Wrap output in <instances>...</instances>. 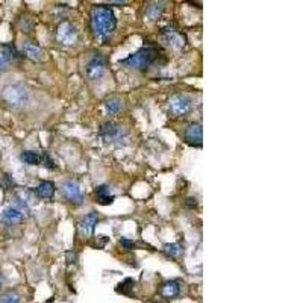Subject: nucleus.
I'll return each instance as SVG.
<instances>
[{
    "mask_svg": "<svg viewBox=\"0 0 303 303\" xmlns=\"http://www.w3.org/2000/svg\"><path fill=\"white\" fill-rule=\"evenodd\" d=\"M117 28V18L111 8L99 5L91 11V31L94 38L99 41H106L114 34Z\"/></svg>",
    "mask_w": 303,
    "mask_h": 303,
    "instance_id": "f257e3e1",
    "label": "nucleus"
},
{
    "mask_svg": "<svg viewBox=\"0 0 303 303\" xmlns=\"http://www.w3.org/2000/svg\"><path fill=\"white\" fill-rule=\"evenodd\" d=\"M159 52L155 47H143L139 50H136L135 53L129 55L128 58L120 61V66L131 68V70H136V71H144L150 67L156 58H158Z\"/></svg>",
    "mask_w": 303,
    "mask_h": 303,
    "instance_id": "f03ea898",
    "label": "nucleus"
},
{
    "mask_svg": "<svg viewBox=\"0 0 303 303\" xmlns=\"http://www.w3.org/2000/svg\"><path fill=\"white\" fill-rule=\"evenodd\" d=\"M2 99L12 109H23L29 105L31 94L22 84H11L2 90Z\"/></svg>",
    "mask_w": 303,
    "mask_h": 303,
    "instance_id": "7ed1b4c3",
    "label": "nucleus"
},
{
    "mask_svg": "<svg viewBox=\"0 0 303 303\" xmlns=\"http://www.w3.org/2000/svg\"><path fill=\"white\" fill-rule=\"evenodd\" d=\"M194 108L191 97L187 94H174L169 100V114L171 117H185Z\"/></svg>",
    "mask_w": 303,
    "mask_h": 303,
    "instance_id": "20e7f679",
    "label": "nucleus"
},
{
    "mask_svg": "<svg viewBox=\"0 0 303 303\" xmlns=\"http://www.w3.org/2000/svg\"><path fill=\"white\" fill-rule=\"evenodd\" d=\"M100 136L109 144H122L126 138L128 132L123 126L115 122H106L100 128Z\"/></svg>",
    "mask_w": 303,
    "mask_h": 303,
    "instance_id": "39448f33",
    "label": "nucleus"
},
{
    "mask_svg": "<svg viewBox=\"0 0 303 303\" xmlns=\"http://www.w3.org/2000/svg\"><path fill=\"white\" fill-rule=\"evenodd\" d=\"M106 71V61L100 53H96L85 66V74L90 80H99Z\"/></svg>",
    "mask_w": 303,
    "mask_h": 303,
    "instance_id": "423d86ee",
    "label": "nucleus"
},
{
    "mask_svg": "<svg viewBox=\"0 0 303 303\" xmlns=\"http://www.w3.org/2000/svg\"><path fill=\"white\" fill-rule=\"evenodd\" d=\"M61 193H63V196L67 199L68 202L74 203V205H80V203L84 202V194L80 191V187L74 180H66V182H63Z\"/></svg>",
    "mask_w": 303,
    "mask_h": 303,
    "instance_id": "0eeeda50",
    "label": "nucleus"
},
{
    "mask_svg": "<svg viewBox=\"0 0 303 303\" xmlns=\"http://www.w3.org/2000/svg\"><path fill=\"white\" fill-rule=\"evenodd\" d=\"M161 35H163L164 41L169 44L171 49H174V50H180V49H184V47H185V43H187L185 36L180 34V32H177L174 28H171V26H166V28H163V29H161Z\"/></svg>",
    "mask_w": 303,
    "mask_h": 303,
    "instance_id": "6e6552de",
    "label": "nucleus"
},
{
    "mask_svg": "<svg viewBox=\"0 0 303 303\" xmlns=\"http://www.w3.org/2000/svg\"><path fill=\"white\" fill-rule=\"evenodd\" d=\"M26 209L20 208V206H8L2 211V220L6 225H17L20 221L25 220L26 217Z\"/></svg>",
    "mask_w": 303,
    "mask_h": 303,
    "instance_id": "1a4fd4ad",
    "label": "nucleus"
},
{
    "mask_svg": "<svg viewBox=\"0 0 303 303\" xmlns=\"http://www.w3.org/2000/svg\"><path fill=\"white\" fill-rule=\"evenodd\" d=\"M56 38L59 43L66 44V46H71L77 41V31L74 29L73 25L70 23H63L58 31H56Z\"/></svg>",
    "mask_w": 303,
    "mask_h": 303,
    "instance_id": "9d476101",
    "label": "nucleus"
},
{
    "mask_svg": "<svg viewBox=\"0 0 303 303\" xmlns=\"http://www.w3.org/2000/svg\"><path fill=\"white\" fill-rule=\"evenodd\" d=\"M184 136H185V141L190 146L200 147L203 139L202 125L200 123H191V125H188L187 129H185V132H184Z\"/></svg>",
    "mask_w": 303,
    "mask_h": 303,
    "instance_id": "9b49d317",
    "label": "nucleus"
},
{
    "mask_svg": "<svg viewBox=\"0 0 303 303\" xmlns=\"http://www.w3.org/2000/svg\"><path fill=\"white\" fill-rule=\"evenodd\" d=\"M99 223V215L97 212H90L85 217H82V220L79 221V229L80 234L84 236H91L94 234L96 225Z\"/></svg>",
    "mask_w": 303,
    "mask_h": 303,
    "instance_id": "f8f14e48",
    "label": "nucleus"
},
{
    "mask_svg": "<svg viewBox=\"0 0 303 303\" xmlns=\"http://www.w3.org/2000/svg\"><path fill=\"white\" fill-rule=\"evenodd\" d=\"M23 53L26 58L32 61H41L43 59V49L34 43V41H25L23 43Z\"/></svg>",
    "mask_w": 303,
    "mask_h": 303,
    "instance_id": "ddd939ff",
    "label": "nucleus"
},
{
    "mask_svg": "<svg viewBox=\"0 0 303 303\" xmlns=\"http://www.w3.org/2000/svg\"><path fill=\"white\" fill-rule=\"evenodd\" d=\"M35 194L39 197V199H44V200H49L53 197L55 194V184L50 182V180H43L38 184V187L35 188Z\"/></svg>",
    "mask_w": 303,
    "mask_h": 303,
    "instance_id": "4468645a",
    "label": "nucleus"
},
{
    "mask_svg": "<svg viewBox=\"0 0 303 303\" xmlns=\"http://www.w3.org/2000/svg\"><path fill=\"white\" fill-rule=\"evenodd\" d=\"M161 294L166 299H174L180 294V282L179 280H167L163 288H161Z\"/></svg>",
    "mask_w": 303,
    "mask_h": 303,
    "instance_id": "2eb2a0df",
    "label": "nucleus"
},
{
    "mask_svg": "<svg viewBox=\"0 0 303 303\" xmlns=\"http://www.w3.org/2000/svg\"><path fill=\"white\" fill-rule=\"evenodd\" d=\"M96 196L99 199L100 205H111L114 202V196L111 194V190L108 185H100L96 188Z\"/></svg>",
    "mask_w": 303,
    "mask_h": 303,
    "instance_id": "dca6fc26",
    "label": "nucleus"
},
{
    "mask_svg": "<svg viewBox=\"0 0 303 303\" xmlns=\"http://www.w3.org/2000/svg\"><path fill=\"white\" fill-rule=\"evenodd\" d=\"M105 108H106V112L109 114V115H117L122 109H123V102L122 99H118V97H109V99H106L105 102Z\"/></svg>",
    "mask_w": 303,
    "mask_h": 303,
    "instance_id": "f3484780",
    "label": "nucleus"
},
{
    "mask_svg": "<svg viewBox=\"0 0 303 303\" xmlns=\"http://www.w3.org/2000/svg\"><path fill=\"white\" fill-rule=\"evenodd\" d=\"M164 11V3L163 2H155V3H150L146 9V15L149 17V20H156Z\"/></svg>",
    "mask_w": 303,
    "mask_h": 303,
    "instance_id": "a211bd4d",
    "label": "nucleus"
},
{
    "mask_svg": "<svg viewBox=\"0 0 303 303\" xmlns=\"http://www.w3.org/2000/svg\"><path fill=\"white\" fill-rule=\"evenodd\" d=\"M20 159H22V163H25L28 166H36V164L41 163V156L38 153H35V152H31V150L23 152L20 155Z\"/></svg>",
    "mask_w": 303,
    "mask_h": 303,
    "instance_id": "6ab92c4d",
    "label": "nucleus"
},
{
    "mask_svg": "<svg viewBox=\"0 0 303 303\" xmlns=\"http://www.w3.org/2000/svg\"><path fill=\"white\" fill-rule=\"evenodd\" d=\"M182 252H184V249H182V246L177 244V243H170V244H166V246H164V253H166L169 258H177V256L182 255Z\"/></svg>",
    "mask_w": 303,
    "mask_h": 303,
    "instance_id": "aec40b11",
    "label": "nucleus"
},
{
    "mask_svg": "<svg viewBox=\"0 0 303 303\" xmlns=\"http://www.w3.org/2000/svg\"><path fill=\"white\" fill-rule=\"evenodd\" d=\"M134 288V280L132 279H126L123 280L122 284H118L117 287V293H122V294H131V290Z\"/></svg>",
    "mask_w": 303,
    "mask_h": 303,
    "instance_id": "412c9836",
    "label": "nucleus"
},
{
    "mask_svg": "<svg viewBox=\"0 0 303 303\" xmlns=\"http://www.w3.org/2000/svg\"><path fill=\"white\" fill-rule=\"evenodd\" d=\"M11 63H12V58L2 49V52H0V73L6 71L11 66Z\"/></svg>",
    "mask_w": 303,
    "mask_h": 303,
    "instance_id": "4be33fe9",
    "label": "nucleus"
},
{
    "mask_svg": "<svg viewBox=\"0 0 303 303\" xmlns=\"http://www.w3.org/2000/svg\"><path fill=\"white\" fill-rule=\"evenodd\" d=\"M0 303H20V296L14 291H8L0 299Z\"/></svg>",
    "mask_w": 303,
    "mask_h": 303,
    "instance_id": "5701e85b",
    "label": "nucleus"
},
{
    "mask_svg": "<svg viewBox=\"0 0 303 303\" xmlns=\"http://www.w3.org/2000/svg\"><path fill=\"white\" fill-rule=\"evenodd\" d=\"M120 246H122L125 250H132V249H135L134 241H131V239H126V238L120 239Z\"/></svg>",
    "mask_w": 303,
    "mask_h": 303,
    "instance_id": "b1692460",
    "label": "nucleus"
},
{
    "mask_svg": "<svg viewBox=\"0 0 303 303\" xmlns=\"http://www.w3.org/2000/svg\"><path fill=\"white\" fill-rule=\"evenodd\" d=\"M41 161L44 163V166H46L47 169H55V167H56V166H55V163L52 161V158H50V156H49L47 153H44V155H43Z\"/></svg>",
    "mask_w": 303,
    "mask_h": 303,
    "instance_id": "393cba45",
    "label": "nucleus"
},
{
    "mask_svg": "<svg viewBox=\"0 0 303 303\" xmlns=\"http://www.w3.org/2000/svg\"><path fill=\"white\" fill-rule=\"evenodd\" d=\"M187 205H188L190 208H196V205H197V202H196V199H193V197H190V199H188V202H187Z\"/></svg>",
    "mask_w": 303,
    "mask_h": 303,
    "instance_id": "a878e982",
    "label": "nucleus"
},
{
    "mask_svg": "<svg viewBox=\"0 0 303 303\" xmlns=\"http://www.w3.org/2000/svg\"><path fill=\"white\" fill-rule=\"evenodd\" d=\"M2 284H3V276H2V271H0V287H2Z\"/></svg>",
    "mask_w": 303,
    "mask_h": 303,
    "instance_id": "bb28decb",
    "label": "nucleus"
}]
</instances>
